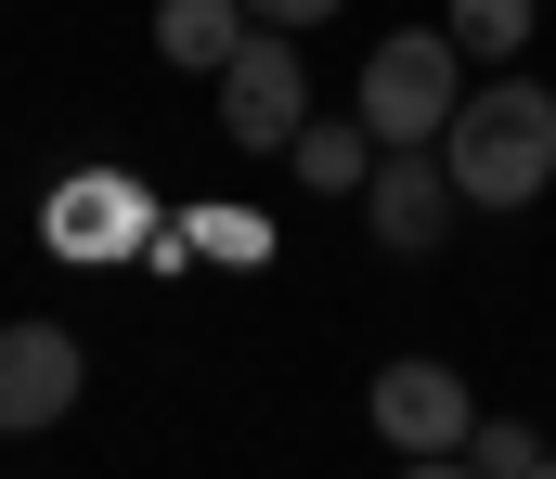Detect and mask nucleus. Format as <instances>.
<instances>
[{
	"mask_svg": "<svg viewBox=\"0 0 556 479\" xmlns=\"http://www.w3.org/2000/svg\"><path fill=\"white\" fill-rule=\"evenodd\" d=\"M440 168H453L466 207H531V194L556 181V91H544V78L466 91V104L440 117Z\"/></svg>",
	"mask_w": 556,
	"mask_h": 479,
	"instance_id": "1",
	"label": "nucleus"
},
{
	"mask_svg": "<svg viewBox=\"0 0 556 479\" xmlns=\"http://www.w3.org/2000/svg\"><path fill=\"white\" fill-rule=\"evenodd\" d=\"M453 65H466L453 26H402V39H376V52H363V91H350L363 130H376V143H440V117L466 104Z\"/></svg>",
	"mask_w": 556,
	"mask_h": 479,
	"instance_id": "2",
	"label": "nucleus"
},
{
	"mask_svg": "<svg viewBox=\"0 0 556 479\" xmlns=\"http://www.w3.org/2000/svg\"><path fill=\"white\" fill-rule=\"evenodd\" d=\"M39 247H52V260H78V273H104V260L155 247V194H142L130 168H65V181H52V207H39Z\"/></svg>",
	"mask_w": 556,
	"mask_h": 479,
	"instance_id": "3",
	"label": "nucleus"
},
{
	"mask_svg": "<svg viewBox=\"0 0 556 479\" xmlns=\"http://www.w3.org/2000/svg\"><path fill=\"white\" fill-rule=\"evenodd\" d=\"M311 117V78H298V39L285 26H247L233 39V65H220V143H247V156H285V130Z\"/></svg>",
	"mask_w": 556,
	"mask_h": 479,
	"instance_id": "4",
	"label": "nucleus"
},
{
	"mask_svg": "<svg viewBox=\"0 0 556 479\" xmlns=\"http://www.w3.org/2000/svg\"><path fill=\"white\" fill-rule=\"evenodd\" d=\"M363 220H376L389 260H427V247L453 234V168H440V143H376V168H363Z\"/></svg>",
	"mask_w": 556,
	"mask_h": 479,
	"instance_id": "5",
	"label": "nucleus"
},
{
	"mask_svg": "<svg viewBox=\"0 0 556 479\" xmlns=\"http://www.w3.org/2000/svg\"><path fill=\"white\" fill-rule=\"evenodd\" d=\"M363 415H376V441H389V454H453V441L479 428V402H466V376H453V363H389V376L363 389Z\"/></svg>",
	"mask_w": 556,
	"mask_h": 479,
	"instance_id": "6",
	"label": "nucleus"
},
{
	"mask_svg": "<svg viewBox=\"0 0 556 479\" xmlns=\"http://www.w3.org/2000/svg\"><path fill=\"white\" fill-rule=\"evenodd\" d=\"M78 376H91V363H78L65 324H0V428H13V441L52 428V415L78 402Z\"/></svg>",
	"mask_w": 556,
	"mask_h": 479,
	"instance_id": "7",
	"label": "nucleus"
},
{
	"mask_svg": "<svg viewBox=\"0 0 556 479\" xmlns=\"http://www.w3.org/2000/svg\"><path fill=\"white\" fill-rule=\"evenodd\" d=\"M233 39H247V0H155V52H168V65L220 78V65H233Z\"/></svg>",
	"mask_w": 556,
	"mask_h": 479,
	"instance_id": "8",
	"label": "nucleus"
},
{
	"mask_svg": "<svg viewBox=\"0 0 556 479\" xmlns=\"http://www.w3.org/2000/svg\"><path fill=\"white\" fill-rule=\"evenodd\" d=\"M285 168H298L311 194H350V181L376 168V143H350V117H298V130H285Z\"/></svg>",
	"mask_w": 556,
	"mask_h": 479,
	"instance_id": "9",
	"label": "nucleus"
},
{
	"mask_svg": "<svg viewBox=\"0 0 556 479\" xmlns=\"http://www.w3.org/2000/svg\"><path fill=\"white\" fill-rule=\"evenodd\" d=\"M453 52L466 65H518L531 52V0H453Z\"/></svg>",
	"mask_w": 556,
	"mask_h": 479,
	"instance_id": "10",
	"label": "nucleus"
},
{
	"mask_svg": "<svg viewBox=\"0 0 556 479\" xmlns=\"http://www.w3.org/2000/svg\"><path fill=\"white\" fill-rule=\"evenodd\" d=\"M453 454H466V479H518V467H531V454H544V441H531L518 415H479V428H466Z\"/></svg>",
	"mask_w": 556,
	"mask_h": 479,
	"instance_id": "11",
	"label": "nucleus"
},
{
	"mask_svg": "<svg viewBox=\"0 0 556 479\" xmlns=\"http://www.w3.org/2000/svg\"><path fill=\"white\" fill-rule=\"evenodd\" d=\"M181 247H207V260H247V273L273 260V234H260L247 207H194V220H181Z\"/></svg>",
	"mask_w": 556,
	"mask_h": 479,
	"instance_id": "12",
	"label": "nucleus"
},
{
	"mask_svg": "<svg viewBox=\"0 0 556 479\" xmlns=\"http://www.w3.org/2000/svg\"><path fill=\"white\" fill-rule=\"evenodd\" d=\"M324 13H350V0H247V26H285V39H298V26H324Z\"/></svg>",
	"mask_w": 556,
	"mask_h": 479,
	"instance_id": "13",
	"label": "nucleus"
},
{
	"mask_svg": "<svg viewBox=\"0 0 556 479\" xmlns=\"http://www.w3.org/2000/svg\"><path fill=\"white\" fill-rule=\"evenodd\" d=\"M402 479H466V454H415V467H402Z\"/></svg>",
	"mask_w": 556,
	"mask_h": 479,
	"instance_id": "14",
	"label": "nucleus"
},
{
	"mask_svg": "<svg viewBox=\"0 0 556 479\" xmlns=\"http://www.w3.org/2000/svg\"><path fill=\"white\" fill-rule=\"evenodd\" d=\"M518 479H556V454H531V467H518Z\"/></svg>",
	"mask_w": 556,
	"mask_h": 479,
	"instance_id": "15",
	"label": "nucleus"
}]
</instances>
